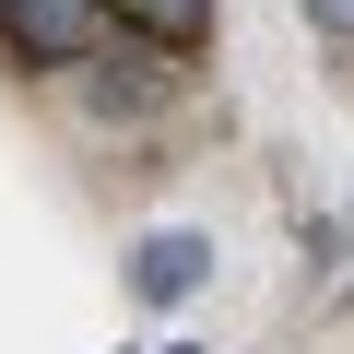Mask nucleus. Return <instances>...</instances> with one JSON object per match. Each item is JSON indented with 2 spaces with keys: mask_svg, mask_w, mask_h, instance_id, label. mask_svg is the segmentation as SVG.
<instances>
[{
  "mask_svg": "<svg viewBox=\"0 0 354 354\" xmlns=\"http://www.w3.org/2000/svg\"><path fill=\"white\" fill-rule=\"evenodd\" d=\"M106 36V0H24V12H12V48L24 59H83Z\"/></svg>",
  "mask_w": 354,
  "mask_h": 354,
  "instance_id": "obj_1",
  "label": "nucleus"
},
{
  "mask_svg": "<svg viewBox=\"0 0 354 354\" xmlns=\"http://www.w3.org/2000/svg\"><path fill=\"white\" fill-rule=\"evenodd\" d=\"M201 272H213V248H201V236H177V225H165V236H142V260H130V283H142L153 307H177Z\"/></svg>",
  "mask_w": 354,
  "mask_h": 354,
  "instance_id": "obj_2",
  "label": "nucleus"
},
{
  "mask_svg": "<svg viewBox=\"0 0 354 354\" xmlns=\"http://www.w3.org/2000/svg\"><path fill=\"white\" fill-rule=\"evenodd\" d=\"M118 24H142L153 48H189V36L213 24V0H118Z\"/></svg>",
  "mask_w": 354,
  "mask_h": 354,
  "instance_id": "obj_3",
  "label": "nucleus"
},
{
  "mask_svg": "<svg viewBox=\"0 0 354 354\" xmlns=\"http://www.w3.org/2000/svg\"><path fill=\"white\" fill-rule=\"evenodd\" d=\"M307 24L319 36H354V0H307Z\"/></svg>",
  "mask_w": 354,
  "mask_h": 354,
  "instance_id": "obj_4",
  "label": "nucleus"
},
{
  "mask_svg": "<svg viewBox=\"0 0 354 354\" xmlns=\"http://www.w3.org/2000/svg\"><path fill=\"white\" fill-rule=\"evenodd\" d=\"M0 12H24V0H0Z\"/></svg>",
  "mask_w": 354,
  "mask_h": 354,
  "instance_id": "obj_5",
  "label": "nucleus"
},
{
  "mask_svg": "<svg viewBox=\"0 0 354 354\" xmlns=\"http://www.w3.org/2000/svg\"><path fill=\"white\" fill-rule=\"evenodd\" d=\"M165 354H189V342H165Z\"/></svg>",
  "mask_w": 354,
  "mask_h": 354,
  "instance_id": "obj_6",
  "label": "nucleus"
}]
</instances>
